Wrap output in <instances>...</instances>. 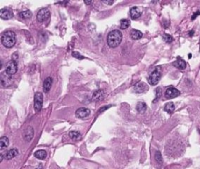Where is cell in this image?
Instances as JSON below:
<instances>
[{
  "label": "cell",
  "instance_id": "11",
  "mask_svg": "<svg viewBox=\"0 0 200 169\" xmlns=\"http://www.w3.org/2000/svg\"><path fill=\"white\" fill-rule=\"evenodd\" d=\"M173 65H174L175 67L178 68L180 70H184L186 67V64H185V62L184 59H180V57H178V59H177L176 61H174L173 63Z\"/></svg>",
  "mask_w": 200,
  "mask_h": 169
},
{
  "label": "cell",
  "instance_id": "15",
  "mask_svg": "<svg viewBox=\"0 0 200 169\" xmlns=\"http://www.w3.org/2000/svg\"><path fill=\"white\" fill-rule=\"evenodd\" d=\"M34 136V130H33L32 127H28L26 130H25V133H24V139L27 141L31 140V139L33 138Z\"/></svg>",
  "mask_w": 200,
  "mask_h": 169
},
{
  "label": "cell",
  "instance_id": "25",
  "mask_svg": "<svg viewBox=\"0 0 200 169\" xmlns=\"http://www.w3.org/2000/svg\"><path fill=\"white\" fill-rule=\"evenodd\" d=\"M155 158H156V160L157 162L159 165H162L163 164V157H162V155H161V153L159 151H157L156 153V155H155Z\"/></svg>",
  "mask_w": 200,
  "mask_h": 169
},
{
  "label": "cell",
  "instance_id": "27",
  "mask_svg": "<svg viewBox=\"0 0 200 169\" xmlns=\"http://www.w3.org/2000/svg\"><path fill=\"white\" fill-rule=\"evenodd\" d=\"M72 56H73L74 57H75V58H77V59H85V57H83L81 54H80V53H78V52H73V53H72Z\"/></svg>",
  "mask_w": 200,
  "mask_h": 169
},
{
  "label": "cell",
  "instance_id": "5",
  "mask_svg": "<svg viewBox=\"0 0 200 169\" xmlns=\"http://www.w3.org/2000/svg\"><path fill=\"white\" fill-rule=\"evenodd\" d=\"M43 104V95L41 92H36L35 95V111H40Z\"/></svg>",
  "mask_w": 200,
  "mask_h": 169
},
{
  "label": "cell",
  "instance_id": "6",
  "mask_svg": "<svg viewBox=\"0 0 200 169\" xmlns=\"http://www.w3.org/2000/svg\"><path fill=\"white\" fill-rule=\"evenodd\" d=\"M50 12L48 9H41L37 14V20L38 22H43L49 17Z\"/></svg>",
  "mask_w": 200,
  "mask_h": 169
},
{
  "label": "cell",
  "instance_id": "31",
  "mask_svg": "<svg viewBox=\"0 0 200 169\" xmlns=\"http://www.w3.org/2000/svg\"><path fill=\"white\" fill-rule=\"evenodd\" d=\"M91 2H92V1H87V0H85V3H86L87 5L91 4Z\"/></svg>",
  "mask_w": 200,
  "mask_h": 169
},
{
  "label": "cell",
  "instance_id": "7",
  "mask_svg": "<svg viewBox=\"0 0 200 169\" xmlns=\"http://www.w3.org/2000/svg\"><path fill=\"white\" fill-rule=\"evenodd\" d=\"M180 92H179L177 88L170 87V88H167L165 92V97L167 99H173L175 97H178L180 95Z\"/></svg>",
  "mask_w": 200,
  "mask_h": 169
},
{
  "label": "cell",
  "instance_id": "10",
  "mask_svg": "<svg viewBox=\"0 0 200 169\" xmlns=\"http://www.w3.org/2000/svg\"><path fill=\"white\" fill-rule=\"evenodd\" d=\"M130 13L131 18H132L133 20H135V19H138V18L141 17V11L140 10V9L138 7H134L130 9Z\"/></svg>",
  "mask_w": 200,
  "mask_h": 169
},
{
  "label": "cell",
  "instance_id": "1",
  "mask_svg": "<svg viewBox=\"0 0 200 169\" xmlns=\"http://www.w3.org/2000/svg\"><path fill=\"white\" fill-rule=\"evenodd\" d=\"M123 38L121 31L119 30H113L108 34L107 36V43L111 48H115L120 44Z\"/></svg>",
  "mask_w": 200,
  "mask_h": 169
},
{
  "label": "cell",
  "instance_id": "30",
  "mask_svg": "<svg viewBox=\"0 0 200 169\" xmlns=\"http://www.w3.org/2000/svg\"><path fill=\"white\" fill-rule=\"evenodd\" d=\"M104 3H107L108 5H112L113 3V1H102Z\"/></svg>",
  "mask_w": 200,
  "mask_h": 169
},
{
  "label": "cell",
  "instance_id": "32",
  "mask_svg": "<svg viewBox=\"0 0 200 169\" xmlns=\"http://www.w3.org/2000/svg\"><path fill=\"white\" fill-rule=\"evenodd\" d=\"M0 157H1L0 161H2V160H3V154H1V155H0Z\"/></svg>",
  "mask_w": 200,
  "mask_h": 169
},
{
  "label": "cell",
  "instance_id": "22",
  "mask_svg": "<svg viewBox=\"0 0 200 169\" xmlns=\"http://www.w3.org/2000/svg\"><path fill=\"white\" fill-rule=\"evenodd\" d=\"M174 109H175V106H174V103H171V102L167 103L165 106V107H164L165 111H167V112L169 113V114H172V113L174 112Z\"/></svg>",
  "mask_w": 200,
  "mask_h": 169
},
{
  "label": "cell",
  "instance_id": "21",
  "mask_svg": "<svg viewBox=\"0 0 200 169\" xmlns=\"http://www.w3.org/2000/svg\"><path fill=\"white\" fill-rule=\"evenodd\" d=\"M47 156V153H46V150H43V149H41V150H38L35 153V157L38 159H40V160H44L45 158Z\"/></svg>",
  "mask_w": 200,
  "mask_h": 169
},
{
  "label": "cell",
  "instance_id": "16",
  "mask_svg": "<svg viewBox=\"0 0 200 169\" xmlns=\"http://www.w3.org/2000/svg\"><path fill=\"white\" fill-rule=\"evenodd\" d=\"M130 35L131 38L135 40L140 39V38L142 37V35H143L141 31H138V30H136V29H132L131 31H130Z\"/></svg>",
  "mask_w": 200,
  "mask_h": 169
},
{
  "label": "cell",
  "instance_id": "8",
  "mask_svg": "<svg viewBox=\"0 0 200 169\" xmlns=\"http://www.w3.org/2000/svg\"><path fill=\"white\" fill-rule=\"evenodd\" d=\"M90 110L85 107H80L76 111V116L78 118H85L89 116Z\"/></svg>",
  "mask_w": 200,
  "mask_h": 169
},
{
  "label": "cell",
  "instance_id": "23",
  "mask_svg": "<svg viewBox=\"0 0 200 169\" xmlns=\"http://www.w3.org/2000/svg\"><path fill=\"white\" fill-rule=\"evenodd\" d=\"M32 16V13L30 10H25V11H22L20 13V17L22 19H29Z\"/></svg>",
  "mask_w": 200,
  "mask_h": 169
},
{
  "label": "cell",
  "instance_id": "2",
  "mask_svg": "<svg viewBox=\"0 0 200 169\" xmlns=\"http://www.w3.org/2000/svg\"><path fill=\"white\" fill-rule=\"evenodd\" d=\"M2 43L6 48H12L16 43V34L12 31H6L2 35Z\"/></svg>",
  "mask_w": 200,
  "mask_h": 169
},
{
  "label": "cell",
  "instance_id": "24",
  "mask_svg": "<svg viewBox=\"0 0 200 169\" xmlns=\"http://www.w3.org/2000/svg\"><path fill=\"white\" fill-rule=\"evenodd\" d=\"M130 20L128 19H123L120 20V28L121 29H127L130 26Z\"/></svg>",
  "mask_w": 200,
  "mask_h": 169
},
{
  "label": "cell",
  "instance_id": "20",
  "mask_svg": "<svg viewBox=\"0 0 200 169\" xmlns=\"http://www.w3.org/2000/svg\"><path fill=\"white\" fill-rule=\"evenodd\" d=\"M69 136L70 137L71 139H73L74 141H78L81 139V135L79 132H77V131H72L69 133Z\"/></svg>",
  "mask_w": 200,
  "mask_h": 169
},
{
  "label": "cell",
  "instance_id": "18",
  "mask_svg": "<svg viewBox=\"0 0 200 169\" xmlns=\"http://www.w3.org/2000/svg\"><path fill=\"white\" fill-rule=\"evenodd\" d=\"M9 139L6 137V136L2 137V138L0 139V149L3 150L4 149H6L9 146Z\"/></svg>",
  "mask_w": 200,
  "mask_h": 169
},
{
  "label": "cell",
  "instance_id": "13",
  "mask_svg": "<svg viewBox=\"0 0 200 169\" xmlns=\"http://www.w3.org/2000/svg\"><path fill=\"white\" fill-rule=\"evenodd\" d=\"M134 90L135 91V92L141 93V92H144L146 90H148V86H146V84L145 83H139L135 86Z\"/></svg>",
  "mask_w": 200,
  "mask_h": 169
},
{
  "label": "cell",
  "instance_id": "17",
  "mask_svg": "<svg viewBox=\"0 0 200 169\" xmlns=\"http://www.w3.org/2000/svg\"><path fill=\"white\" fill-rule=\"evenodd\" d=\"M104 96V92L102 90H96V92H94L93 96H92V99L95 101H98L100 99H102Z\"/></svg>",
  "mask_w": 200,
  "mask_h": 169
},
{
  "label": "cell",
  "instance_id": "19",
  "mask_svg": "<svg viewBox=\"0 0 200 169\" xmlns=\"http://www.w3.org/2000/svg\"><path fill=\"white\" fill-rule=\"evenodd\" d=\"M146 109H147V106L144 102H138L136 106V110H138V112H139L140 114H143L146 112Z\"/></svg>",
  "mask_w": 200,
  "mask_h": 169
},
{
  "label": "cell",
  "instance_id": "29",
  "mask_svg": "<svg viewBox=\"0 0 200 169\" xmlns=\"http://www.w3.org/2000/svg\"><path fill=\"white\" fill-rule=\"evenodd\" d=\"M199 14H200V9H199V10H198V11H197V12H196V13H194L193 15H192L191 20H195V19H196V18L197 17H198V16L199 15Z\"/></svg>",
  "mask_w": 200,
  "mask_h": 169
},
{
  "label": "cell",
  "instance_id": "28",
  "mask_svg": "<svg viewBox=\"0 0 200 169\" xmlns=\"http://www.w3.org/2000/svg\"><path fill=\"white\" fill-rule=\"evenodd\" d=\"M161 94H162V92H161V88H158L157 89V99H156V100H157V99H159V97L161 96ZM156 100H155V101H156Z\"/></svg>",
  "mask_w": 200,
  "mask_h": 169
},
{
  "label": "cell",
  "instance_id": "9",
  "mask_svg": "<svg viewBox=\"0 0 200 169\" xmlns=\"http://www.w3.org/2000/svg\"><path fill=\"white\" fill-rule=\"evenodd\" d=\"M0 17L3 20H9L13 17V13L9 9H2L0 11Z\"/></svg>",
  "mask_w": 200,
  "mask_h": 169
},
{
  "label": "cell",
  "instance_id": "4",
  "mask_svg": "<svg viewBox=\"0 0 200 169\" xmlns=\"http://www.w3.org/2000/svg\"><path fill=\"white\" fill-rule=\"evenodd\" d=\"M17 71V64L14 59H12L7 63L6 67V73L8 75H13Z\"/></svg>",
  "mask_w": 200,
  "mask_h": 169
},
{
  "label": "cell",
  "instance_id": "33",
  "mask_svg": "<svg viewBox=\"0 0 200 169\" xmlns=\"http://www.w3.org/2000/svg\"><path fill=\"white\" fill-rule=\"evenodd\" d=\"M188 58H191V54H189V55H188Z\"/></svg>",
  "mask_w": 200,
  "mask_h": 169
},
{
  "label": "cell",
  "instance_id": "26",
  "mask_svg": "<svg viewBox=\"0 0 200 169\" xmlns=\"http://www.w3.org/2000/svg\"><path fill=\"white\" fill-rule=\"evenodd\" d=\"M163 38L166 42H171L173 41V38L171 35H167V34H164L163 35Z\"/></svg>",
  "mask_w": 200,
  "mask_h": 169
},
{
  "label": "cell",
  "instance_id": "12",
  "mask_svg": "<svg viewBox=\"0 0 200 169\" xmlns=\"http://www.w3.org/2000/svg\"><path fill=\"white\" fill-rule=\"evenodd\" d=\"M52 78L51 77L47 78L44 81L43 90L46 93L49 92L50 88H51V86H52Z\"/></svg>",
  "mask_w": 200,
  "mask_h": 169
},
{
  "label": "cell",
  "instance_id": "3",
  "mask_svg": "<svg viewBox=\"0 0 200 169\" xmlns=\"http://www.w3.org/2000/svg\"><path fill=\"white\" fill-rule=\"evenodd\" d=\"M161 78V69L160 67H157L149 77V82L151 86H156L159 82Z\"/></svg>",
  "mask_w": 200,
  "mask_h": 169
},
{
  "label": "cell",
  "instance_id": "14",
  "mask_svg": "<svg viewBox=\"0 0 200 169\" xmlns=\"http://www.w3.org/2000/svg\"><path fill=\"white\" fill-rule=\"evenodd\" d=\"M18 155V150L17 149H11L9 151H7L5 154V158L7 160H10L12 158L15 157Z\"/></svg>",
  "mask_w": 200,
  "mask_h": 169
}]
</instances>
